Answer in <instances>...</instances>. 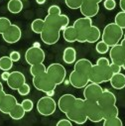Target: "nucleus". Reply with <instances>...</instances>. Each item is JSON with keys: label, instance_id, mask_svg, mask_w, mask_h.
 Masks as SVG:
<instances>
[{"label": "nucleus", "instance_id": "f257e3e1", "mask_svg": "<svg viewBox=\"0 0 125 126\" xmlns=\"http://www.w3.org/2000/svg\"><path fill=\"white\" fill-rule=\"evenodd\" d=\"M45 26L40 34L41 40L46 45H55L61 37L62 31L70 24V19L67 15H47L45 17Z\"/></svg>", "mask_w": 125, "mask_h": 126}, {"label": "nucleus", "instance_id": "f03ea898", "mask_svg": "<svg viewBox=\"0 0 125 126\" xmlns=\"http://www.w3.org/2000/svg\"><path fill=\"white\" fill-rule=\"evenodd\" d=\"M123 29L120 28L115 23H109L107 24L101 34V39L103 42H105L109 47H112L114 45L119 44V42L123 38Z\"/></svg>", "mask_w": 125, "mask_h": 126}, {"label": "nucleus", "instance_id": "7ed1b4c3", "mask_svg": "<svg viewBox=\"0 0 125 126\" xmlns=\"http://www.w3.org/2000/svg\"><path fill=\"white\" fill-rule=\"evenodd\" d=\"M113 73L109 66H99V65H92V68L89 72L88 79L90 82L95 83H103L110 80Z\"/></svg>", "mask_w": 125, "mask_h": 126}, {"label": "nucleus", "instance_id": "20e7f679", "mask_svg": "<svg viewBox=\"0 0 125 126\" xmlns=\"http://www.w3.org/2000/svg\"><path fill=\"white\" fill-rule=\"evenodd\" d=\"M66 116L72 122H75L77 124H84L87 120V116L84 108V99L77 97L75 105L72 107L71 110H69L66 113Z\"/></svg>", "mask_w": 125, "mask_h": 126}, {"label": "nucleus", "instance_id": "39448f33", "mask_svg": "<svg viewBox=\"0 0 125 126\" xmlns=\"http://www.w3.org/2000/svg\"><path fill=\"white\" fill-rule=\"evenodd\" d=\"M77 31V42L78 43H85L89 30L92 26V20L91 18L88 17H82V18H78L74 22L73 25Z\"/></svg>", "mask_w": 125, "mask_h": 126}, {"label": "nucleus", "instance_id": "423d86ee", "mask_svg": "<svg viewBox=\"0 0 125 126\" xmlns=\"http://www.w3.org/2000/svg\"><path fill=\"white\" fill-rule=\"evenodd\" d=\"M84 108L85 113L87 116V119L91 122H100L103 120V114H102V108L98 104L97 101H91L84 99Z\"/></svg>", "mask_w": 125, "mask_h": 126}, {"label": "nucleus", "instance_id": "0eeeda50", "mask_svg": "<svg viewBox=\"0 0 125 126\" xmlns=\"http://www.w3.org/2000/svg\"><path fill=\"white\" fill-rule=\"evenodd\" d=\"M32 82H33V85L35 86L36 89H38L40 91H43L45 93L47 91L56 89V86H57V84L52 80V79L49 77L47 72L42 74V75L33 77Z\"/></svg>", "mask_w": 125, "mask_h": 126}, {"label": "nucleus", "instance_id": "6e6552de", "mask_svg": "<svg viewBox=\"0 0 125 126\" xmlns=\"http://www.w3.org/2000/svg\"><path fill=\"white\" fill-rule=\"evenodd\" d=\"M57 102L52 96H43L37 102V110L43 116H50L55 113L57 109Z\"/></svg>", "mask_w": 125, "mask_h": 126}, {"label": "nucleus", "instance_id": "1a4fd4ad", "mask_svg": "<svg viewBox=\"0 0 125 126\" xmlns=\"http://www.w3.org/2000/svg\"><path fill=\"white\" fill-rule=\"evenodd\" d=\"M47 74L49 75V77L52 79V80L57 85L64 82L66 79V77H67V71H66L65 67L59 64V63L51 64L47 68Z\"/></svg>", "mask_w": 125, "mask_h": 126}, {"label": "nucleus", "instance_id": "9d476101", "mask_svg": "<svg viewBox=\"0 0 125 126\" xmlns=\"http://www.w3.org/2000/svg\"><path fill=\"white\" fill-rule=\"evenodd\" d=\"M45 58H46L45 52L41 47L38 46H33L29 48L25 53V60L30 66L44 63Z\"/></svg>", "mask_w": 125, "mask_h": 126}, {"label": "nucleus", "instance_id": "9b49d317", "mask_svg": "<svg viewBox=\"0 0 125 126\" xmlns=\"http://www.w3.org/2000/svg\"><path fill=\"white\" fill-rule=\"evenodd\" d=\"M102 91L103 88L100 86L99 83L90 82L83 87V97L86 100L97 101L102 94Z\"/></svg>", "mask_w": 125, "mask_h": 126}, {"label": "nucleus", "instance_id": "f8f14e48", "mask_svg": "<svg viewBox=\"0 0 125 126\" xmlns=\"http://www.w3.org/2000/svg\"><path fill=\"white\" fill-rule=\"evenodd\" d=\"M21 37H22V31L20 27L15 24H12L2 34L3 40L8 44H15L19 42Z\"/></svg>", "mask_w": 125, "mask_h": 126}, {"label": "nucleus", "instance_id": "ddd939ff", "mask_svg": "<svg viewBox=\"0 0 125 126\" xmlns=\"http://www.w3.org/2000/svg\"><path fill=\"white\" fill-rule=\"evenodd\" d=\"M79 10L83 17L92 18L96 16L99 12V3L90 1V0H83L81 6L79 7Z\"/></svg>", "mask_w": 125, "mask_h": 126}, {"label": "nucleus", "instance_id": "4468645a", "mask_svg": "<svg viewBox=\"0 0 125 126\" xmlns=\"http://www.w3.org/2000/svg\"><path fill=\"white\" fill-rule=\"evenodd\" d=\"M109 57H110L111 63L121 66L123 64V62L125 61V48L121 44H117L110 47Z\"/></svg>", "mask_w": 125, "mask_h": 126}, {"label": "nucleus", "instance_id": "2eb2a0df", "mask_svg": "<svg viewBox=\"0 0 125 126\" xmlns=\"http://www.w3.org/2000/svg\"><path fill=\"white\" fill-rule=\"evenodd\" d=\"M69 81L72 84V86L79 89V88H83L89 82V79H88V76H85V75L74 70L70 75Z\"/></svg>", "mask_w": 125, "mask_h": 126}, {"label": "nucleus", "instance_id": "dca6fc26", "mask_svg": "<svg viewBox=\"0 0 125 126\" xmlns=\"http://www.w3.org/2000/svg\"><path fill=\"white\" fill-rule=\"evenodd\" d=\"M7 82V85L13 89V90H17L22 84H24L26 82V78L25 76L21 73V72H18V71H14V72H11L9 77H8V79L6 80Z\"/></svg>", "mask_w": 125, "mask_h": 126}, {"label": "nucleus", "instance_id": "f3484780", "mask_svg": "<svg viewBox=\"0 0 125 126\" xmlns=\"http://www.w3.org/2000/svg\"><path fill=\"white\" fill-rule=\"evenodd\" d=\"M77 100V97L75 95L71 93H66V94H62V95L59 98L58 101V106L60 108V110L62 113H67L69 110L72 109V107L75 105Z\"/></svg>", "mask_w": 125, "mask_h": 126}, {"label": "nucleus", "instance_id": "a211bd4d", "mask_svg": "<svg viewBox=\"0 0 125 126\" xmlns=\"http://www.w3.org/2000/svg\"><path fill=\"white\" fill-rule=\"evenodd\" d=\"M98 104L100 105V107H106L109 105H113L116 104V96L113 92H111L108 89H103L102 94L100 95L99 99L97 100Z\"/></svg>", "mask_w": 125, "mask_h": 126}, {"label": "nucleus", "instance_id": "6ab92c4d", "mask_svg": "<svg viewBox=\"0 0 125 126\" xmlns=\"http://www.w3.org/2000/svg\"><path fill=\"white\" fill-rule=\"evenodd\" d=\"M18 103L17 101V98L12 95V94H8L6 93L5 96L3 97L2 99V102L0 104V111L2 113H5V114H8L10 112V110Z\"/></svg>", "mask_w": 125, "mask_h": 126}, {"label": "nucleus", "instance_id": "aec40b11", "mask_svg": "<svg viewBox=\"0 0 125 126\" xmlns=\"http://www.w3.org/2000/svg\"><path fill=\"white\" fill-rule=\"evenodd\" d=\"M92 68V63L87 59H79L75 63V71L79 72L85 76L89 75V72Z\"/></svg>", "mask_w": 125, "mask_h": 126}, {"label": "nucleus", "instance_id": "412c9836", "mask_svg": "<svg viewBox=\"0 0 125 126\" xmlns=\"http://www.w3.org/2000/svg\"><path fill=\"white\" fill-rule=\"evenodd\" d=\"M110 84L115 89H122L125 87V75L118 73L113 74V76L110 79Z\"/></svg>", "mask_w": 125, "mask_h": 126}, {"label": "nucleus", "instance_id": "4be33fe9", "mask_svg": "<svg viewBox=\"0 0 125 126\" xmlns=\"http://www.w3.org/2000/svg\"><path fill=\"white\" fill-rule=\"evenodd\" d=\"M62 61L68 65H72V64H74V63H76V61H77V51H76V49L73 48V47L66 48L64 50V53H62Z\"/></svg>", "mask_w": 125, "mask_h": 126}, {"label": "nucleus", "instance_id": "5701e85b", "mask_svg": "<svg viewBox=\"0 0 125 126\" xmlns=\"http://www.w3.org/2000/svg\"><path fill=\"white\" fill-rule=\"evenodd\" d=\"M62 37H64L65 41L68 43H75L77 42V31L74 26H68L62 30Z\"/></svg>", "mask_w": 125, "mask_h": 126}, {"label": "nucleus", "instance_id": "b1692460", "mask_svg": "<svg viewBox=\"0 0 125 126\" xmlns=\"http://www.w3.org/2000/svg\"><path fill=\"white\" fill-rule=\"evenodd\" d=\"M101 38V32L98 27L96 26H91L90 30H89V33H88V36H87V39H86V42L87 43H96L99 41V39Z\"/></svg>", "mask_w": 125, "mask_h": 126}, {"label": "nucleus", "instance_id": "393cba45", "mask_svg": "<svg viewBox=\"0 0 125 126\" xmlns=\"http://www.w3.org/2000/svg\"><path fill=\"white\" fill-rule=\"evenodd\" d=\"M25 113H26V111L23 108V106L21 105V103H17L10 110V112L8 114H9V116L12 119H14V120H20V119H22L25 116Z\"/></svg>", "mask_w": 125, "mask_h": 126}, {"label": "nucleus", "instance_id": "a878e982", "mask_svg": "<svg viewBox=\"0 0 125 126\" xmlns=\"http://www.w3.org/2000/svg\"><path fill=\"white\" fill-rule=\"evenodd\" d=\"M22 0H9L7 3V9L12 14H18L23 10Z\"/></svg>", "mask_w": 125, "mask_h": 126}, {"label": "nucleus", "instance_id": "bb28decb", "mask_svg": "<svg viewBox=\"0 0 125 126\" xmlns=\"http://www.w3.org/2000/svg\"><path fill=\"white\" fill-rule=\"evenodd\" d=\"M102 114H103V119L116 117L119 114V109L116 106V104L109 105V106H106V107H102Z\"/></svg>", "mask_w": 125, "mask_h": 126}, {"label": "nucleus", "instance_id": "cd10ccee", "mask_svg": "<svg viewBox=\"0 0 125 126\" xmlns=\"http://www.w3.org/2000/svg\"><path fill=\"white\" fill-rule=\"evenodd\" d=\"M13 61L9 56H3L0 58V70L1 71H10L13 67Z\"/></svg>", "mask_w": 125, "mask_h": 126}, {"label": "nucleus", "instance_id": "c85d7f7f", "mask_svg": "<svg viewBox=\"0 0 125 126\" xmlns=\"http://www.w3.org/2000/svg\"><path fill=\"white\" fill-rule=\"evenodd\" d=\"M44 26H45V20L38 18L31 23V30L36 34H41L44 29Z\"/></svg>", "mask_w": 125, "mask_h": 126}, {"label": "nucleus", "instance_id": "c756f323", "mask_svg": "<svg viewBox=\"0 0 125 126\" xmlns=\"http://www.w3.org/2000/svg\"><path fill=\"white\" fill-rule=\"evenodd\" d=\"M46 72H47V68H46V66L43 64V63L36 64V65H32L31 68H30V74L32 75V77L42 75V74H44Z\"/></svg>", "mask_w": 125, "mask_h": 126}, {"label": "nucleus", "instance_id": "7c9ffc66", "mask_svg": "<svg viewBox=\"0 0 125 126\" xmlns=\"http://www.w3.org/2000/svg\"><path fill=\"white\" fill-rule=\"evenodd\" d=\"M122 125L123 122L118 116L103 119V126H122Z\"/></svg>", "mask_w": 125, "mask_h": 126}, {"label": "nucleus", "instance_id": "2f4dec72", "mask_svg": "<svg viewBox=\"0 0 125 126\" xmlns=\"http://www.w3.org/2000/svg\"><path fill=\"white\" fill-rule=\"evenodd\" d=\"M114 23L117 24L120 28L125 29V12L124 11H120L115 15Z\"/></svg>", "mask_w": 125, "mask_h": 126}, {"label": "nucleus", "instance_id": "473e14b6", "mask_svg": "<svg viewBox=\"0 0 125 126\" xmlns=\"http://www.w3.org/2000/svg\"><path fill=\"white\" fill-rule=\"evenodd\" d=\"M109 48H110V47H109L105 42H103L102 40L99 41V42H97V44H96V46H95L96 52H97L98 54H100V55H104V54H106L107 52H109Z\"/></svg>", "mask_w": 125, "mask_h": 126}, {"label": "nucleus", "instance_id": "72a5a7b5", "mask_svg": "<svg viewBox=\"0 0 125 126\" xmlns=\"http://www.w3.org/2000/svg\"><path fill=\"white\" fill-rule=\"evenodd\" d=\"M12 25L11 21L6 17H0V34H3L5 31Z\"/></svg>", "mask_w": 125, "mask_h": 126}, {"label": "nucleus", "instance_id": "f704fd0d", "mask_svg": "<svg viewBox=\"0 0 125 126\" xmlns=\"http://www.w3.org/2000/svg\"><path fill=\"white\" fill-rule=\"evenodd\" d=\"M83 2V0H65L66 5L70 8V9H79V7L81 6Z\"/></svg>", "mask_w": 125, "mask_h": 126}, {"label": "nucleus", "instance_id": "c9c22d12", "mask_svg": "<svg viewBox=\"0 0 125 126\" xmlns=\"http://www.w3.org/2000/svg\"><path fill=\"white\" fill-rule=\"evenodd\" d=\"M17 91H18V93L20 94V95H22V96H25V95H28V94L30 93V91H31V87H30V85L28 84V83H24V84H22L18 89H17Z\"/></svg>", "mask_w": 125, "mask_h": 126}, {"label": "nucleus", "instance_id": "e433bc0d", "mask_svg": "<svg viewBox=\"0 0 125 126\" xmlns=\"http://www.w3.org/2000/svg\"><path fill=\"white\" fill-rule=\"evenodd\" d=\"M21 105L23 106V108L25 109L26 112L32 111V109H33V107H34V103H33V101L31 100V99H28V98L24 99V100L21 102Z\"/></svg>", "mask_w": 125, "mask_h": 126}, {"label": "nucleus", "instance_id": "4c0bfd02", "mask_svg": "<svg viewBox=\"0 0 125 126\" xmlns=\"http://www.w3.org/2000/svg\"><path fill=\"white\" fill-rule=\"evenodd\" d=\"M103 6H104V8L106 10L111 11V10L115 9V7H116V1L115 0H104L103 1Z\"/></svg>", "mask_w": 125, "mask_h": 126}, {"label": "nucleus", "instance_id": "58836bf2", "mask_svg": "<svg viewBox=\"0 0 125 126\" xmlns=\"http://www.w3.org/2000/svg\"><path fill=\"white\" fill-rule=\"evenodd\" d=\"M48 14L49 15H61L62 14V10H61L60 6H58V5H52L48 9Z\"/></svg>", "mask_w": 125, "mask_h": 126}, {"label": "nucleus", "instance_id": "ea45409f", "mask_svg": "<svg viewBox=\"0 0 125 126\" xmlns=\"http://www.w3.org/2000/svg\"><path fill=\"white\" fill-rule=\"evenodd\" d=\"M9 57H10V59H11L14 63L20 61V59H21V55H20V53L17 52V51H13V52H11L10 55H9Z\"/></svg>", "mask_w": 125, "mask_h": 126}, {"label": "nucleus", "instance_id": "a19ab883", "mask_svg": "<svg viewBox=\"0 0 125 126\" xmlns=\"http://www.w3.org/2000/svg\"><path fill=\"white\" fill-rule=\"evenodd\" d=\"M96 65H99V66H109L110 65V62H109V60L107 58L101 57V58H99L96 61Z\"/></svg>", "mask_w": 125, "mask_h": 126}, {"label": "nucleus", "instance_id": "79ce46f5", "mask_svg": "<svg viewBox=\"0 0 125 126\" xmlns=\"http://www.w3.org/2000/svg\"><path fill=\"white\" fill-rule=\"evenodd\" d=\"M73 122L69 119V118H65V119H61L60 121L57 122L58 126H72Z\"/></svg>", "mask_w": 125, "mask_h": 126}, {"label": "nucleus", "instance_id": "37998d69", "mask_svg": "<svg viewBox=\"0 0 125 126\" xmlns=\"http://www.w3.org/2000/svg\"><path fill=\"white\" fill-rule=\"evenodd\" d=\"M110 69L112 71L113 74H118L121 72V66L117 65V64H114V63H110Z\"/></svg>", "mask_w": 125, "mask_h": 126}, {"label": "nucleus", "instance_id": "c03bdc74", "mask_svg": "<svg viewBox=\"0 0 125 126\" xmlns=\"http://www.w3.org/2000/svg\"><path fill=\"white\" fill-rule=\"evenodd\" d=\"M5 94H6V92L4 91L3 84H2V82H1V81H0V104H1L2 99H3V97L5 96Z\"/></svg>", "mask_w": 125, "mask_h": 126}, {"label": "nucleus", "instance_id": "a18cd8bd", "mask_svg": "<svg viewBox=\"0 0 125 126\" xmlns=\"http://www.w3.org/2000/svg\"><path fill=\"white\" fill-rule=\"evenodd\" d=\"M9 75H10V73H9L8 71H4V72L1 74V79H2V80L6 81V80L8 79V77H9Z\"/></svg>", "mask_w": 125, "mask_h": 126}, {"label": "nucleus", "instance_id": "49530a36", "mask_svg": "<svg viewBox=\"0 0 125 126\" xmlns=\"http://www.w3.org/2000/svg\"><path fill=\"white\" fill-rule=\"evenodd\" d=\"M119 7L121 11L125 12V0H119Z\"/></svg>", "mask_w": 125, "mask_h": 126}, {"label": "nucleus", "instance_id": "de8ad7c7", "mask_svg": "<svg viewBox=\"0 0 125 126\" xmlns=\"http://www.w3.org/2000/svg\"><path fill=\"white\" fill-rule=\"evenodd\" d=\"M46 95H48V96H54L55 95V89H53V90H50V91H47L46 92Z\"/></svg>", "mask_w": 125, "mask_h": 126}, {"label": "nucleus", "instance_id": "09e8293b", "mask_svg": "<svg viewBox=\"0 0 125 126\" xmlns=\"http://www.w3.org/2000/svg\"><path fill=\"white\" fill-rule=\"evenodd\" d=\"M124 48H125V33L123 34V38H122V40H121V43H120Z\"/></svg>", "mask_w": 125, "mask_h": 126}, {"label": "nucleus", "instance_id": "8fccbe9b", "mask_svg": "<svg viewBox=\"0 0 125 126\" xmlns=\"http://www.w3.org/2000/svg\"><path fill=\"white\" fill-rule=\"evenodd\" d=\"M36 2H37L39 5H42V4H44V3L46 2V0H36Z\"/></svg>", "mask_w": 125, "mask_h": 126}, {"label": "nucleus", "instance_id": "3c124183", "mask_svg": "<svg viewBox=\"0 0 125 126\" xmlns=\"http://www.w3.org/2000/svg\"><path fill=\"white\" fill-rule=\"evenodd\" d=\"M90 1H93V2H96V3H100V2H102V0H90Z\"/></svg>", "mask_w": 125, "mask_h": 126}, {"label": "nucleus", "instance_id": "603ef678", "mask_svg": "<svg viewBox=\"0 0 125 126\" xmlns=\"http://www.w3.org/2000/svg\"><path fill=\"white\" fill-rule=\"evenodd\" d=\"M121 68H122V69H123V70H125V61H124V62H123V64H122V65H121Z\"/></svg>", "mask_w": 125, "mask_h": 126}]
</instances>
